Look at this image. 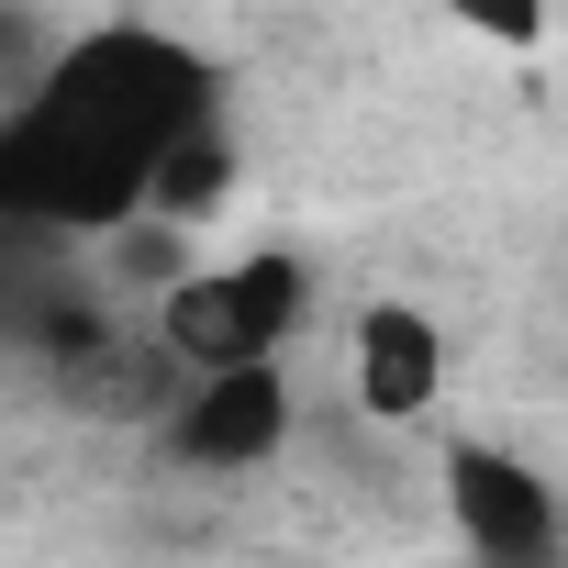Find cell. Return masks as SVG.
Listing matches in <instances>:
<instances>
[{"label": "cell", "mask_w": 568, "mask_h": 568, "mask_svg": "<svg viewBox=\"0 0 568 568\" xmlns=\"http://www.w3.org/2000/svg\"><path fill=\"white\" fill-rule=\"evenodd\" d=\"M313 324V267L291 245H245V256H190L168 291L145 302L156 357L190 368H245V357H291Z\"/></svg>", "instance_id": "6da1fadb"}, {"label": "cell", "mask_w": 568, "mask_h": 568, "mask_svg": "<svg viewBox=\"0 0 568 568\" xmlns=\"http://www.w3.org/2000/svg\"><path fill=\"white\" fill-rule=\"evenodd\" d=\"M156 457L179 479H256L302 446V390H291V357H245V368H190L168 379V402L145 413Z\"/></svg>", "instance_id": "7a4b0ae2"}, {"label": "cell", "mask_w": 568, "mask_h": 568, "mask_svg": "<svg viewBox=\"0 0 568 568\" xmlns=\"http://www.w3.org/2000/svg\"><path fill=\"white\" fill-rule=\"evenodd\" d=\"M446 524L479 568H546L568 513H557V479L513 446H446Z\"/></svg>", "instance_id": "3957f363"}, {"label": "cell", "mask_w": 568, "mask_h": 568, "mask_svg": "<svg viewBox=\"0 0 568 568\" xmlns=\"http://www.w3.org/2000/svg\"><path fill=\"white\" fill-rule=\"evenodd\" d=\"M446 402V324L424 313V302H368L357 324H346V413L357 424H379V435H402V424H424Z\"/></svg>", "instance_id": "277c9868"}, {"label": "cell", "mask_w": 568, "mask_h": 568, "mask_svg": "<svg viewBox=\"0 0 568 568\" xmlns=\"http://www.w3.org/2000/svg\"><path fill=\"white\" fill-rule=\"evenodd\" d=\"M234 190H245V145H234V123H223V101L212 112H190L156 156H145V190H134V212H156V223H212V212H234Z\"/></svg>", "instance_id": "5b68a950"}, {"label": "cell", "mask_w": 568, "mask_h": 568, "mask_svg": "<svg viewBox=\"0 0 568 568\" xmlns=\"http://www.w3.org/2000/svg\"><path fill=\"white\" fill-rule=\"evenodd\" d=\"M435 12H446L457 34L501 45V57H535V45H546V0H435Z\"/></svg>", "instance_id": "8992f818"}]
</instances>
